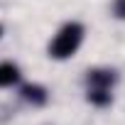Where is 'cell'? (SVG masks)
I'll return each mask as SVG.
<instances>
[{"label":"cell","instance_id":"277c9868","mask_svg":"<svg viewBox=\"0 0 125 125\" xmlns=\"http://www.w3.org/2000/svg\"><path fill=\"white\" fill-rule=\"evenodd\" d=\"M20 81V69L12 61H3L0 64V88H10Z\"/></svg>","mask_w":125,"mask_h":125},{"label":"cell","instance_id":"5b68a950","mask_svg":"<svg viewBox=\"0 0 125 125\" xmlns=\"http://www.w3.org/2000/svg\"><path fill=\"white\" fill-rule=\"evenodd\" d=\"M88 103H93V105H98V108H105V105H110V101H113V93L110 91H105V88H88Z\"/></svg>","mask_w":125,"mask_h":125},{"label":"cell","instance_id":"7a4b0ae2","mask_svg":"<svg viewBox=\"0 0 125 125\" xmlns=\"http://www.w3.org/2000/svg\"><path fill=\"white\" fill-rule=\"evenodd\" d=\"M115 81H118V74L113 69H91L86 74L88 88H105V91H110Z\"/></svg>","mask_w":125,"mask_h":125},{"label":"cell","instance_id":"52a82bcc","mask_svg":"<svg viewBox=\"0 0 125 125\" xmlns=\"http://www.w3.org/2000/svg\"><path fill=\"white\" fill-rule=\"evenodd\" d=\"M0 34H3V27H0Z\"/></svg>","mask_w":125,"mask_h":125},{"label":"cell","instance_id":"3957f363","mask_svg":"<svg viewBox=\"0 0 125 125\" xmlns=\"http://www.w3.org/2000/svg\"><path fill=\"white\" fill-rule=\"evenodd\" d=\"M22 98L27 101V103H32V105H44L47 103V88L44 86H39V83H27V86H22Z\"/></svg>","mask_w":125,"mask_h":125},{"label":"cell","instance_id":"8992f818","mask_svg":"<svg viewBox=\"0 0 125 125\" xmlns=\"http://www.w3.org/2000/svg\"><path fill=\"white\" fill-rule=\"evenodd\" d=\"M113 15L118 20H125V0H115L113 3Z\"/></svg>","mask_w":125,"mask_h":125},{"label":"cell","instance_id":"6da1fadb","mask_svg":"<svg viewBox=\"0 0 125 125\" xmlns=\"http://www.w3.org/2000/svg\"><path fill=\"white\" fill-rule=\"evenodd\" d=\"M81 42H83V25L81 22H66L54 34V39L49 44V56L52 59H69L76 54Z\"/></svg>","mask_w":125,"mask_h":125}]
</instances>
